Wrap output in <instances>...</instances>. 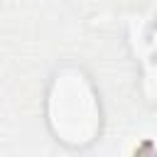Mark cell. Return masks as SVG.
I'll return each instance as SVG.
<instances>
[{"label":"cell","mask_w":157,"mask_h":157,"mask_svg":"<svg viewBox=\"0 0 157 157\" xmlns=\"http://www.w3.org/2000/svg\"><path fill=\"white\" fill-rule=\"evenodd\" d=\"M47 118L52 132L71 147L88 145L98 135L101 105L91 81L81 71L66 69L54 76L47 101Z\"/></svg>","instance_id":"6da1fadb"},{"label":"cell","mask_w":157,"mask_h":157,"mask_svg":"<svg viewBox=\"0 0 157 157\" xmlns=\"http://www.w3.org/2000/svg\"><path fill=\"white\" fill-rule=\"evenodd\" d=\"M130 44L142 69V91L150 101H157V5L130 20Z\"/></svg>","instance_id":"7a4b0ae2"}]
</instances>
